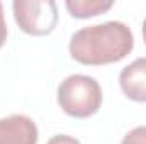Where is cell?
<instances>
[{"instance_id":"obj_1","label":"cell","mask_w":146,"mask_h":144,"mask_svg":"<svg viewBox=\"0 0 146 144\" xmlns=\"http://www.w3.org/2000/svg\"><path fill=\"white\" fill-rule=\"evenodd\" d=\"M134 46L131 29L119 20L82 27L70 39V54L75 61L100 66L124 59Z\"/></svg>"},{"instance_id":"obj_2","label":"cell","mask_w":146,"mask_h":144,"mask_svg":"<svg viewBox=\"0 0 146 144\" xmlns=\"http://www.w3.org/2000/svg\"><path fill=\"white\" fill-rule=\"evenodd\" d=\"M58 104L65 114L87 119L102 105V88L94 76L70 75L58 87Z\"/></svg>"},{"instance_id":"obj_3","label":"cell","mask_w":146,"mask_h":144,"mask_svg":"<svg viewBox=\"0 0 146 144\" xmlns=\"http://www.w3.org/2000/svg\"><path fill=\"white\" fill-rule=\"evenodd\" d=\"M12 10L21 31L31 36H48L58 24V9L53 0H15Z\"/></svg>"},{"instance_id":"obj_4","label":"cell","mask_w":146,"mask_h":144,"mask_svg":"<svg viewBox=\"0 0 146 144\" xmlns=\"http://www.w3.org/2000/svg\"><path fill=\"white\" fill-rule=\"evenodd\" d=\"M36 122L22 114L0 119V144H37Z\"/></svg>"},{"instance_id":"obj_5","label":"cell","mask_w":146,"mask_h":144,"mask_svg":"<svg viewBox=\"0 0 146 144\" xmlns=\"http://www.w3.org/2000/svg\"><path fill=\"white\" fill-rule=\"evenodd\" d=\"M119 85L127 98L134 102H146V58H138L122 68Z\"/></svg>"},{"instance_id":"obj_6","label":"cell","mask_w":146,"mask_h":144,"mask_svg":"<svg viewBox=\"0 0 146 144\" xmlns=\"http://www.w3.org/2000/svg\"><path fill=\"white\" fill-rule=\"evenodd\" d=\"M66 9L76 19H88L107 12L114 5L112 0H66Z\"/></svg>"},{"instance_id":"obj_7","label":"cell","mask_w":146,"mask_h":144,"mask_svg":"<svg viewBox=\"0 0 146 144\" xmlns=\"http://www.w3.org/2000/svg\"><path fill=\"white\" fill-rule=\"evenodd\" d=\"M121 144H146V126H139V127L131 129L124 136Z\"/></svg>"},{"instance_id":"obj_8","label":"cell","mask_w":146,"mask_h":144,"mask_svg":"<svg viewBox=\"0 0 146 144\" xmlns=\"http://www.w3.org/2000/svg\"><path fill=\"white\" fill-rule=\"evenodd\" d=\"M46 144H80L78 139H75L73 136H66V134H58V136H53Z\"/></svg>"},{"instance_id":"obj_9","label":"cell","mask_w":146,"mask_h":144,"mask_svg":"<svg viewBox=\"0 0 146 144\" xmlns=\"http://www.w3.org/2000/svg\"><path fill=\"white\" fill-rule=\"evenodd\" d=\"M5 39H7V24H5V19H3V9H2V3H0V48L5 44Z\"/></svg>"},{"instance_id":"obj_10","label":"cell","mask_w":146,"mask_h":144,"mask_svg":"<svg viewBox=\"0 0 146 144\" xmlns=\"http://www.w3.org/2000/svg\"><path fill=\"white\" fill-rule=\"evenodd\" d=\"M143 39H145V44H146V17L143 20Z\"/></svg>"}]
</instances>
